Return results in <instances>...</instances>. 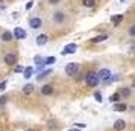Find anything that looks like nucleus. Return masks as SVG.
<instances>
[{
	"label": "nucleus",
	"instance_id": "obj_1",
	"mask_svg": "<svg viewBox=\"0 0 135 131\" xmlns=\"http://www.w3.org/2000/svg\"><path fill=\"white\" fill-rule=\"evenodd\" d=\"M85 82H86L88 87H96L99 82H100L97 72H88V73L85 75Z\"/></svg>",
	"mask_w": 135,
	"mask_h": 131
},
{
	"label": "nucleus",
	"instance_id": "obj_2",
	"mask_svg": "<svg viewBox=\"0 0 135 131\" xmlns=\"http://www.w3.org/2000/svg\"><path fill=\"white\" fill-rule=\"evenodd\" d=\"M99 79L103 82H111L112 81V73H111L109 69H100V72H97Z\"/></svg>",
	"mask_w": 135,
	"mask_h": 131
},
{
	"label": "nucleus",
	"instance_id": "obj_3",
	"mask_svg": "<svg viewBox=\"0 0 135 131\" xmlns=\"http://www.w3.org/2000/svg\"><path fill=\"white\" fill-rule=\"evenodd\" d=\"M65 20H67V14L64 12V11H56V12H53V21H55L56 25H64Z\"/></svg>",
	"mask_w": 135,
	"mask_h": 131
},
{
	"label": "nucleus",
	"instance_id": "obj_4",
	"mask_svg": "<svg viewBox=\"0 0 135 131\" xmlns=\"http://www.w3.org/2000/svg\"><path fill=\"white\" fill-rule=\"evenodd\" d=\"M78 70H79V66H78L76 62H68L67 66H65V75L74 76L78 73Z\"/></svg>",
	"mask_w": 135,
	"mask_h": 131
},
{
	"label": "nucleus",
	"instance_id": "obj_5",
	"mask_svg": "<svg viewBox=\"0 0 135 131\" xmlns=\"http://www.w3.org/2000/svg\"><path fill=\"white\" fill-rule=\"evenodd\" d=\"M78 50V46H76V43H70L67 44V46H64V49L61 50L62 55H71V53H74Z\"/></svg>",
	"mask_w": 135,
	"mask_h": 131
},
{
	"label": "nucleus",
	"instance_id": "obj_6",
	"mask_svg": "<svg viewBox=\"0 0 135 131\" xmlns=\"http://www.w3.org/2000/svg\"><path fill=\"white\" fill-rule=\"evenodd\" d=\"M12 37L15 40H25L26 38V31L25 29H21V28H15L12 31Z\"/></svg>",
	"mask_w": 135,
	"mask_h": 131
},
{
	"label": "nucleus",
	"instance_id": "obj_7",
	"mask_svg": "<svg viewBox=\"0 0 135 131\" xmlns=\"http://www.w3.org/2000/svg\"><path fill=\"white\" fill-rule=\"evenodd\" d=\"M5 64L6 66H15L17 64V55L15 53H6L5 55Z\"/></svg>",
	"mask_w": 135,
	"mask_h": 131
},
{
	"label": "nucleus",
	"instance_id": "obj_8",
	"mask_svg": "<svg viewBox=\"0 0 135 131\" xmlns=\"http://www.w3.org/2000/svg\"><path fill=\"white\" fill-rule=\"evenodd\" d=\"M29 26H31L32 29H40L43 26V20L40 19V17H33V19L29 20Z\"/></svg>",
	"mask_w": 135,
	"mask_h": 131
},
{
	"label": "nucleus",
	"instance_id": "obj_9",
	"mask_svg": "<svg viewBox=\"0 0 135 131\" xmlns=\"http://www.w3.org/2000/svg\"><path fill=\"white\" fill-rule=\"evenodd\" d=\"M112 128H114V131H123L124 128H126L124 119H117L115 122H114V125H112Z\"/></svg>",
	"mask_w": 135,
	"mask_h": 131
},
{
	"label": "nucleus",
	"instance_id": "obj_10",
	"mask_svg": "<svg viewBox=\"0 0 135 131\" xmlns=\"http://www.w3.org/2000/svg\"><path fill=\"white\" fill-rule=\"evenodd\" d=\"M53 92H55V88H53L52 84H46V85L41 87V94L43 96H50V94H53Z\"/></svg>",
	"mask_w": 135,
	"mask_h": 131
},
{
	"label": "nucleus",
	"instance_id": "obj_11",
	"mask_svg": "<svg viewBox=\"0 0 135 131\" xmlns=\"http://www.w3.org/2000/svg\"><path fill=\"white\" fill-rule=\"evenodd\" d=\"M123 20H124V15L123 14H117V15H112L111 17V21H112V25L115 26V28H118V26L122 25Z\"/></svg>",
	"mask_w": 135,
	"mask_h": 131
},
{
	"label": "nucleus",
	"instance_id": "obj_12",
	"mask_svg": "<svg viewBox=\"0 0 135 131\" xmlns=\"http://www.w3.org/2000/svg\"><path fill=\"white\" fill-rule=\"evenodd\" d=\"M12 40H14V37H12V32H9V31L2 32V41H3V43H11Z\"/></svg>",
	"mask_w": 135,
	"mask_h": 131
},
{
	"label": "nucleus",
	"instance_id": "obj_13",
	"mask_svg": "<svg viewBox=\"0 0 135 131\" xmlns=\"http://www.w3.org/2000/svg\"><path fill=\"white\" fill-rule=\"evenodd\" d=\"M47 43H49V37H47L46 34H41V35L37 37V44L38 46H46Z\"/></svg>",
	"mask_w": 135,
	"mask_h": 131
},
{
	"label": "nucleus",
	"instance_id": "obj_14",
	"mask_svg": "<svg viewBox=\"0 0 135 131\" xmlns=\"http://www.w3.org/2000/svg\"><path fill=\"white\" fill-rule=\"evenodd\" d=\"M108 40V35L106 34H100V35H96L94 38H91V43H103V41H106Z\"/></svg>",
	"mask_w": 135,
	"mask_h": 131
},
{
	"label": "nucleus",
	"instance_id": "obj_15",
	"mask_svg": "<svg viewBox=\"0 0 135 131\" xmlns=\"http://www.w3.org/2000/svg\"><path fill=\"white\" fill-rule=\"evenodd\" d=\"M128 110V105L124 104V102H117L114 104V111H118V113H123Z\"/></svg>",
	"mask_w": 135,
	"mask_h": 131
},
{
	"label": "nucleus",
	"instance_id": "obj_16",
	"mask_svg": "<svg viewBox=\"0 0 135 131\" xmlns=\"http://www.w3.org/2000/svg\"><path fill=\"white\" fill-rule=\"evenodd\" d=\"M120 99H122V96L118 94V92H115V93H112L109 96V102L111 104H117V102H120Z\"/></svg>",
	"mask_w": 135,
	"mask_h": 131
},
{
	"label": "nucleus",
	"instance_id": "obj_17",
	"mask_svg": "<svg viewBox=\"0 0 135 131\" xmlns=\"http://www.w3.org/2000/svg\"><path fill=\"white\" fill-rule=\"evenodd\" d=\"M32 75H33V67H26V69L23 70V76H25V79H29Z\"/></svg>",
	"mask_w": 135,
	"mask_h": 131
},
{
	"label": "nucleus",
	"instance_id": "obj_18",
	"mask_svg": "<svg viewBox=\"0 0 135 131\" xmlns=\"http://www.w3.org/2000/svg\"><path fill=\"white\" fill-rule=\"evenodd\" d=\"M82 5L85 8H94L96 6V0H82Z\"/></svg>",
	"mask_w": 135,
	"mask_h": 131
},
{
	"label": "nucleus",
	"instance_id": "obj_19",
	"mask_svg": "<svg viewBox=\"0 0 135 131\" xmlns=\"http://www.w3.org/2000/svg\"><path fill=\"white\" fill-rule=\"evenodd\" d=\"M50 73H52V69H47V70H44V72H41V73H40V75L37 76L38 81H40V79H44V78H47V76H49Z\"/></svg>",
	"mask_w": 135,
	"mask_h": 131
},
{
	"label": "nucleus",
	"instance_id": "obj_20",
	"mask_svg": "<svg viewBox=\"0 0 135 131\" xmlns=\"http://www.w3.org/2000/svg\"><path fill=\"white\" fill-rule=\"evenodd\" d=\"M33 92V85L32 84H26L25 87H23V93L25 94H31Z\"/></svg>",
	"mask_w": 135,
	"mask_h": 131
},
{
	"label": "nucleus",
	"instance_id": "obj_21",
	"mask_svg": "<svg viewBox=\"0 0 135 131\" xmlns=\"http://www.w3.org/2000/svg\"><path fill=\"white\" fill-rule=\"evenodd\" d=\"M56 61V58L55 56H49V58H46V60H44V66H50V64H53V62Z\"/></svg>",
	"mask_w": 135,
	"mask_h": 131
},
{
	"label": "nucleus",
	"instance_id": "obj_22",
	"mask_svg": "<svg viewBox=\"0 0 135 131\" xmlns=\"http://www.w3.org/2000/svg\"><path fill=\"white\" fill-rule=\"evenodd\" d=\"M118 94H120V96H124V98H128L129 94H131V90H129V88H122V90L118 92Z\"/></svg>",
	"mask_w": 135,
	"mask_h": 131
},
{
	"label": "nucleus",
	"instance_id": "obj_23",
	"mask_svg": "<svg viewBox=\"0 0 135 131\" xmlns=\"http://www.w3.org/2000/svg\"><path fill=\"white\" fill-rule=\"evenodd\" d=\"M128 34L131 35V37H135V25L129 26V29H128Z\"/></svg>",
	"mask_w": 135,
	"mask_h": 131
},
{
	"label": "nucleus",
	"instance_id": "obj_24",
	"mask_svg": "<svg viewBox=\"0 0 135 131\" xmlns=\"http://www.w3.org/2000/svg\"><path fill=\"white\" fill-rule=\"evenodd\" d=\"M94 98H96L97 102H102V93L100 92H94Z\"/></svg>",
	"mask_w": 135,
	"mask_h": 131
},
{
	"label": "nucleus",
	"instance_id": "obj_25",
	"mask_svg": "<svg viewBox=\"0 0 135 131\" xmlns=\"http://www.w3.org/2000/svg\"><path fill=\"white\" fill-rule=\"evenodd\" d=\"M3 9H6V3H5V0H0V11H3Z\"/></svg>",
	"mask_w": 135,
	"mask_h": 131
},
{
	"label": "nucleus",
	"instance_id": "obj_26",
	"mask_svg": "<svg viewBox=\"0 0 135 131\" xmlns=\"http://www.w3.org/2000/svg\"><path fill=\"white\" fill-rule=\"evenodd\" d=\"M5 104H6V98L2 96V98H0V110H2V105H5Z\"/></svg>",
	"mask_w": 135,
	"mask_h": 131
},
{
	"label": "nucleus",
	"instance_id": "obj_27",
	"mask_svg": "<svg viewBox=\"0 0 135 131\" xmlns=\"http://www.w3.org/2000/svg\"><path fill=\"white\" fill-rule=\"evenodd\" d=\"M47 127H49L50 130H52V128L55 130V128H56V127H58V125H56V122H52V120H50V122H49V125H47Z\"/></svg>",
	"mask_w": 135,
	"mask_h": 131
},
{
	"label": "nucleus",
	"instance_id": "obj_28",
	"mask_svg": "<svg viewBox=\"0 0 135 131\" xmlns=\"http://www.w3.org/2000/svg\"><path fill=\"white\" fill-rule=\"evenodd\" d=\"M6 84H8V82H6V81H3V82H0V92H3V90H5V88H6Z\"/></svg>",
	"mask_w": 135,
	"mask_h": 131
},
{
	"label": "nucleus",
	"instance_id": "obj_29",
	"mask_svg": "<svg viewBox=\"0 0 135 131\" xmlns=\"http://www.w3.org/2000/svg\"><path fill=\"white\" fill-rule=\"evenodd\" d=\"M23 70H25V67H23V66H15V72H18V73H21Z\"/></svg>",
	"mask_w": 135,
	"mask_h": 131
},
{
	"label": "nucleus",
	"instance_id": "obj_30",
	"mask_svg": "<svg viewBox=\"0 0 135 131\" xmlns=\"http://www.w3.org/2000/svg\"><path fill=\"white\" fill-rule=\"evenodd\" d=\"M76 125V128H79V130H84L85 128V124H74Z\"/></svg>",
	"mask_w": 135,
	"mask_h": 131
},
{
	"label": "nucleus",
	"instance_id": "obj_31",
	"mask_svg": "<svg viewBox=\"0 0 135 131\" xmlns=\"http://www.w3.org/2000/svg\"><path fill=\"white\" fill-rule=\"evenodd\" d=\"M33 6V2H29V3H26V9H31Z\"/></svg>",
	"mask_w": 135,
	"mask_h": 131
},
{
	"label": "nucleus",
	"instance_id": "obj_32",
	"mask_svg": "<svg viewBox=\"0 0 135 131\" xmlns=\"http://www.w3.org/2000/svg\"><path fill=\"white\" fill-rule=\"evenodd\" d=\"M49 3H50V5H58V3H59V0H49Z\"/></svg>",
	"mask_w": 135,
	"mask_h": 131
},
{
	"label": "nucleus",
	"instance_id": "obj_33",
	"mask_svg": "<svg viewBox=\"0 0 135 131\" xmlns=\"http://www.w3.org/2000/svg\"><path fill=\"white\" fill-rule=\"evenodd\" d=\"M68 131H80L79 128H71V130H68Z\"/></svg>",
	"mask_w": 135,
	"mask_h": 131
},
{
	"label": "nucleus",
	"instance_id": "obj_34",
	"mask_svg": "<svg viewBox=\"0 0 135 131\" xmlns=\"http://www.w3.org/2000/svg\"><path fill=\"white\" fill-rule=\"evenodd\" d=\"M26 131H33V130H31V128H29V130H26Z\"/></svg>",
	"mask_w": 135,
	"mask_h": 131
},
{
	"label": "nucleus",
	"instance_id": "obj_35",
	"mask_svg": "<svg viewBox=\"0 0 135 131\" xmlns=\"http://www.w3.org/2000/svg\"><path fill=\"white\" fill-rule=\"evenodd\" d=\"M134 87H135V84H134Z\"/></svg>",
	"mask_w": 135,
	"mask_h": 131
},
{
	"label": "nucleus",
	"instance_id": "obj_36",
	"mask_svg": "<svg viewBox=\"0 0 135 131\" xmlns=\"http://www.w3.org/2000/svg\"><path fill=\"white\" fill-rule=\"evenodd\" d=\"M123 2H124V0H123Z\"/></svg>",
	"mask_w": 135,
	"mask_h": 131
},
{
	"label": "nucleus",
	"instance_id": "obj_37",
	"mask_svg": "<svg viewBox=\"0 0 135 131\" xmlns=\"http://www.w3.org/2000/svg\"><path fill=\"white\" fill-rule=\"evenodd\" d=\"M134 15H135V14H134Z\"/></svg>",
	"mask_w": 135,
	"mask_h": 131
}]
</instances>
